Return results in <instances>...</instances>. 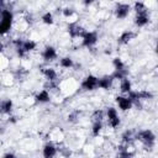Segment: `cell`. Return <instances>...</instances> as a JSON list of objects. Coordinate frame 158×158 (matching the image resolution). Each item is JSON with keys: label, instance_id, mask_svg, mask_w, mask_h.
Listing matches in <instances>:
<instances>
[{"label": "cell", "instance_id": "cell-5", "mask_svg": "<svg viewBox=\"0 0 158 158\" xmlns=\"http://www.w3.org/2000/svg\"><path fill=\"white\" fill-rule=\"evenodd\" d=\"M98 79L99 77L94 75V74H89L86 75L80 83H79V88L85 90V91H93L98 89Z\"/></svg>", "mask_w": 158, "mask_h": 158}, {"label": "cell", "instance_id": "cell-21", "mask_svg": "<svg viewBox=\"0 0 158 158\" xmlns=\"http://www.w3.org/2000/svg\"><path fill=\"white\" fill-rule=\"evenodd\" d=\"M21 48L25 51L26 54H28V53L33 52V51L37 48V42L33 41V40H31V38L23 40V42H22V44H21Z\"/></svg>", "mask_w": 158, "mask_h": 158}, {"label": "cell", "instance_id": "cell-18", "mask_svg": "<svg viewBox=\"0 0 158 158\" xmlns=\"http://www.w3.org/2000/svg\"><path fill=\"white\" fill-rule=\"evenodd\" d=\"M12 109H14V102L11 99L0 100V114L1 115H10Z\"/></svg>", "mask_w": 158, "mask_h": 158}, {"label": "cell", "instance_id": "cell-28", "mask_svg": "<svg viewBox=\"0 0 158 158\" xmlns=\"http://www.w3.org/2000/svg\"><path fill=\"white\" fill-rule=\"evenodd\" d=\"M2 10H4V4L0 1V16H1V12H2Z\"/></svg>", "mask_w": 158, "mask_h": 158}, {"label": "cell", "instance_id": "cell-26", "mask_svg": "<svg viewBox=\"0 0 158 158\" xmlns=\"http://www.w3.org/2000/svg\"><path fill=\"white\" fill-rule=\"evenodd\" d=\"M2 158H19V157L15 153H12V152H7V153H5L2 156Z\"/></svg>", "mask_w": 158, "mask_h": 158}, {"label": "cell", "instance_id": "cell-12", "mask_svg": "<svg viewBox=\"0 0 158 158\" xmlns=\"http://www.w3.org/2000/svg\"><path fill=\"white\" fill-rule=\"evenodd\" d=\"M115 101H116V104L121 111H128L133 106V102L131 101V99L127 95H117Z\"/></svg>", "mask_w": 158, "mask_h": 158}, {"label": "cell", "instance_id": "cell-25", "mask_svg": "<svg viewBox=\"0 0 158 158\" xmlns=\"http://www.w3.org/2000/svg\"><path fill=\"white\" fill-rule=\"evenodd\" d=\"M91 120H93V122L94 121H104L105 120V110L96 109L91 115Z\"/></svg>", "mask_w": 158, "mask_h": 158}, {"label": "cell", "instance_id": "cell-20", "mask_svg": "<svg viewBox=\"0 0 158 158\" xmlns=\"http://www.w3.org/2000/svg\"><path fill=\"white\" fill-rule=\"evenodd\" d=\"M102 131H104V122H102V121H94V122L91 123L90 132H91V136H93L94 138L101 136Z\"/></svg>", "mask_w": 158, "mask_h": 158}, {"label": "cell", "instance_id": "cell-4", "mask_svg": "<svg viewBox=\"0 0 158 158\" xmlns=\"http://www.w3.org/2000/svg\"><path fill=\"white\" fill-rule=\"evenodd\" d=\"M105 120L107 122V126L111 130H116L121 125V118L118 116L117 109L114 106H107L105 109Z\"/></svg>", "mask_w": 158, "mask_h": 158}, {"label": "cell", "instance_id": "cell-9", "mask_svg": "<svg viewBox=\"0 0 158 158\" xmlns=\"http://www.w3.org/2000/svg\"><path fill=\"white\" fill-rule=\"evenodd\" d=\"M41 73L43 75V78L47 80V83H56L59 81V73L57 72V69L52 68V67H46L41 69Z\"/></svg>", "mask_w": 158, "mask_h": 158}, {"label": "cell", "instance_id": "cell-17", "mask_svg": "<svg viewBox=\"0 0 158 158\" xmlns=\"http://www.w3.org/2000/svg\"><path fill=\"white\" fill-rule=\"evenodd\" d=\"M51 100H52V96H51V93L47 89H41L35 95V101L40 102V104H46V102H49Z\"/></svg>", "mask_w": 158, "mask_h": 158}, {"label": "cell", "instance_id": "cell-2", "mask_svg": "<svg viewBox=\"0 0 158 158\" xmlns=\"http://www.w3.org/2000/svg\"><path fill=\"white\" fill-rule=\"evenodd\" d=\"M14 20H15V15H14L12 10L4 7L1 16H0V37L7 35L10 32V30L14 25Z\"/></svg>", "mask_w": 158, "mask_h": 158}, {"label": "cell", "instance_id": "cell-8", "mask_svg": "<svg viewBox=\"0 0 158 158\" xmlns=\"http://www.w3.org/2000/svg\"><path fill=\"white\" fill-rule=\"evenodd\" d=\"M64 138H65V135H64L63 130L59 128V127L52 128V130L48 132V139H49L51 142H53L54 144H57V146H58V144H62L63 141H64Z\"/></svg>", "mask_w": 158, "mask_h": 158}, {"label": "cell", "instance_id": "cell-6", "mask_svg": "<svg viewBox=\"0 0 158 158\" xmlns=\"http://www.w3.org/2000/svg\"><path fill=\"white\" fill-rule=\"evenodd\" d=\"M81 40H83V43H81L83 47L91 48V47L95 46L96 42L99 41V35H98L96 31H88V30H86Z\"/></svg>", "mask_w": 158, "mask_h": 158}, {"label": "cell", "instance_id": "cell-15", "mask_svg": "<svg viewBox=\"0 0 158 158\" xmlns=\"http://www.w3.org/2000/svg\"><path fill=\"white\" fill-rule=\"evenodd\" d=\"M16 81V77L14 72H5L4 74H1V85L4 88H10L15 84Z\"/></svg>", "mask_w": 158, "mask_h": 158}, {"label": "cell", "instance_id": "cell-19", "mask_svg": "<svg viewBox=\"0 0 158 158\" xmlns=\"http://www.w3.org/2000/svg\"><path fill=\"white\" fill-rule=\"evenodd\" d=\"M118 90H120L121 95H127L131 90H133L131 80H130L128 78H125V79L120 80V81H118Z\"/></svg>", "mask_w": 158, "mask_h": 158}, {"label": "cell", "instance_id": "cell-13", "mask_svg": "<svg viewBox=\"0 0 158 158\" xmlns=\"http://www.w3.org/2000/svg\"><path fill=\"white\" fill-rule=\"evenodd\" d=\"M135 23H136L137 27H144V26H147L149 23V14H148V10H142V11L136 12Z\"/></svg>", "mask_w": 158, "mask_h": 158}, {"label": "cell", "instance_id": "cell-11", "mask_svg": "<svg viewBox=\"0 0 158 158\" xmlns=\"http://www.w3.org/2000/svg\"><path fill=\"white\" fill-rule=\"evenodd\" d=\"M41 57L44 62H53L58 58V52L53 46H46L41 52Z\"/></svg>", "mask_w": 158, "mask_h": 158}, {"label": "cell", "instance_id": "cell-16", "mask_svg": "<svg viewBox=\"0 0 158 158\" xmlns=\"http://www.w3.org/2000/svg\"><path fill=\"white\" fill-rule=\"evenodd\" d=\"M135 37H136V32H133L132 30H126L118 36L117 41H118V44L125 46V44H128L132 40H135Z\"/></svg>", "mask_w": 158, "mask_h": 158}, {"label": "cell", "instance_id": "cell-1", "mask_svg": "<svg viewBox=\"0 0 158 158\" xmlns=\"http://www.w3.org/2000/svg\"><path fill=\"white\" fill-rule=\"evenodd\" d=\"M135 141L139 142L144 148H148L151 151L156 144V135L149 128L139 130L136 132V139Z\"/></svg>", "mask_w": 158, "mask_h": 158}, {"label": "cell", "instance_id": "cell-22", "mask_svg": "<svg viewBox=\"0 0 158 158\" xmlns=\"http://www.w3.org/2000/svg\"><path fill=\"white\" fill-rule=\"evenodd\" d=\"M74 65H75V63H74L73 58L69 57V56L62 57V58L59 59V67H60L62 69H72V68H74Z\"/></svg>", "mask_w": 158, "mask_h": 158}, {"label": "cell", "instance_id": "cell-29", "mask_svg": "<svg viewBox=\"0 0 158 158\" xmlns=\"http://www.w3.org/2000/svg\"><path fill=\"white\" fill-rule=\"evenodd\" d=\"M0 85H1V74H0Z\"/></svg>", "mask_w": 158, "mask_h": 158}, {"label": "cell", "instance_id": "cell-23", "mask_svg": "<svg viewBox=\"0 0 158 158\" xmlns=\"http://www.w3.org/2000/svg\"><path fill=\"white\" fill-rule=\"evenodd\" d=\"M41 21H42L44 25H47V26L53 25V23H54V16H53V12H51V11H46L44 14H42V15H41Z\"/></svg>", "mask_w": 158, "mask_h": 158}, {"label": "cell", "instance_id": "cell-3", "mask_svg": "<svg viewBox=\"0 0 158 158\" xmlns=\"http://www.w3.org/2000/svg\"><path fill=\"white\" fill-rule=\"evenodd\" d=\"M79 89V83L75 78H65L58 81V91L62 95H70Z\"/></svg>", "mask_w": 158, "mask_h": 158}, {"label": "cell", "instance_id": "cell-7", "mask_svg": "<svg viewBox=\"0 0 158 158\" xmlns=\"http://www.w3.org/2000/svg\"><path fill=\"white\" fill-rule=\"evenodd\" d=\"M58 156V146L53 142L48 141L42 147V157L43 158H56Z\"/></svg>", "mask_w": 158, "mask_h": 158}, {"label": "cell", "instance_id": "cell-10", "mask_svg": "<svg viewBox=\"0 0 158 158\" xmlns=\"http://www.w3.org/2000/svg\"><path fill=\"white\" fill-rule=\"evenodd\" d=\"M130 11H131V6H130L128 4H125V2H118V4H116V6H115V9H114L115 16H116V19H118V20L126 19V17L128 16Z\"/></svg>", "mask_w": 158, "mask_h": 158}, {"label": "cell", "instance_id": "cell-14", "mask_svg": "<svg viewBox=\"0 0 158 158\" xmlns=\"http://www.w3.org/2000/svg\"><path fill=\"white\" fill-rule=\"evenodd\" d=\"M114 85H115V81H114L111 75H104V77H100L98 79V89L110 90L114 88Z\"/></svg>", "mask_w": 158, "mask_h": 158}, {"label": "cell", "instance_id": "cell-24", "mask_svg": "<svg viewBox=\"0 0 158 158\" xmlns=\"http://www.w3.org/2000/svg\"><path fill=\"white\" fill-rule=\"evenodd\" d=\"M10 60L11 58L5 54H0V72H7V69H10Z\"/></svg>", "mask_w": 158, "mask_h": 158}, {"label": "cell", "instance_id": "cell-27", "mask_svg": "<svg viewBox=\"0 0 158 158\" xmlns=\"http://www.w3.org/2000/svg\"><path fill=\"white\" fill-rule=\"evenodd\" d=\"M2 52H4V43L0 42V54H2Z\"/></svg>", "mask_w": 158, "mask_h": 158}]
</instances>
